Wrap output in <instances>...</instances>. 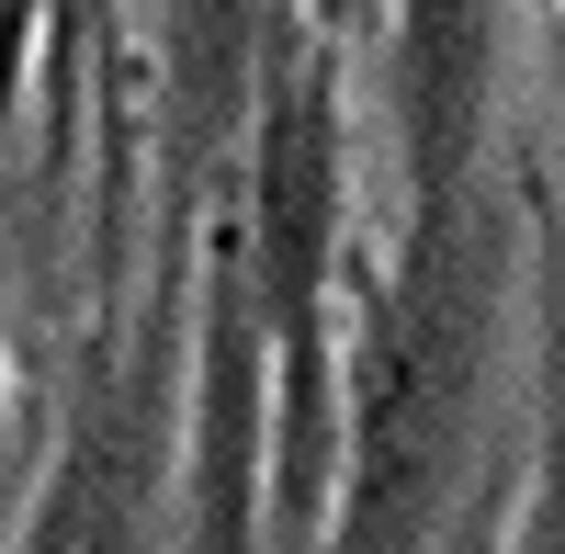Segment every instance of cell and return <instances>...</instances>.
Segmentation results:
<instances>
[{"label": "cell", "mask_w": 565, "mask_h": 554, "mask_svg": "<svg viewBox=\"0 0 565 554\" xmlns=\"http://www.w3.org/2000/svg\"><path fill=\"white\" fill-rule=\"evenodd\" d=\"M487 317H498V249L476 226H430L385 329H373V374H362L351 554H418L441 476L463 452V419H476V385H487Z\"/></svg>", "instance_id": "6da1fadb"}]
</instances>
